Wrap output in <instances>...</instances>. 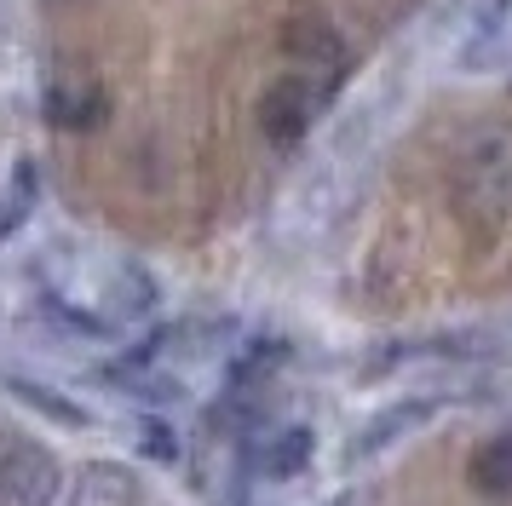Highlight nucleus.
<instances>
[{"label": "nucleus", "instance_id": "obj_1", "mask_svg": "<svg viewBox=\"0 0 512 506\" xmlns=\"http://www.w3.org/2000/svg\"><path fill=\"white\" fill-rule=\"evenodd\" d=\"M323 104H328L323 75H282V81H271L265 98H259V133L288 150V144H300V138L311 133V121L323 115Z\"/></svg>", "mask_w": 512, "mask_h": 506}, {"label": "nucleus", "instance_id": "obj_2", "mask_svg": "<svg viewBox=\"0 0 512 506\" xmlns=\"http://www.w3.org/2000/svg\"><path fill=\"white\" fill-rule=\"evenodd\" d=\"M64 495V466L41 443H6L0 449V506H52Z\"/></svg>", "mask_w": 512, "mask_h": 506}, {"label": "nucleus", "instance_id": "obj_3", "mask_svg": "<svg viewBox=\"0 0 512 506\" xmlns=\"http://www.w3.org/2000/svg\"><path fill=\"white\" fill-rule=\"evenodd\" d=\"M443 403H449V397H403V403H392V409H380L369 426H363V432L346 443V460H351V466H363V460L386 455L397 437H409L415 426H426V420H432Z\"/></svg>", "mask_w": 512, "mask_h": 506}, {"label": "nucleus", "instance_id": "obj_4", "mask_svg": "<svg viewBox=\"0 0 512 506\" xmlns=\"http://www.w3.org/2000/svg\"><path fill=\"white\" fill-rule=\"evenodd\" d=\"M41 110H47V121L58 133H93L98 121L110 115V98H104V87L93 75H58V81H47Z\"/></svg>", "mask_w": 512, "mask_h": 506}, {"label": "nucleus", "instance_id": "obj_5", "mask_svg": "<svg viewBox=\"0 0 512 506\" xmlns=\"http://www.w3.org/2000/svg\"><path fill=\"white\" fill-rule=\"evenodd\" d=\"M144 483L127 460H93L70 489V506H139Z\"/></svg>", "mask_w": 512, "mask_h": 506}, {"label": "nucleus", "instance_id": "obj_6", "mask_svg": "<svg viewBox=\"0 0 512 506\" xmlns=\"http://www.w3.org/2000/svg\"><path fill=\"white\" fill-rule=\"evenodd\" d=\"M254 466L265 478H294L311 466V426H277L254 443Z\"/></svg>", "mask_w": 512, "mask_h": 506}, {"label": "nucleus", "instance_id": "obj_7", "mask_svg": "<svg viewBox=\"0 0 512 506\" xmlns=\"http://www.w3.org/2000/svg\"><path fill=\"white\" fill-rule=\"evenodd\" d=\"M288 52H300V58H311V64H328L340 69L346 64V46H340V35H334V23L323 18V12H294L288 18Z\"/></svg>", "mask_w": 512, "mask_h": 506}, {"label": "nucleus", "instance_id": "obj_8", "mask_svg": "<svg viewBox=\"0 0 512 506\" xmlns=\"http://www.w3.org/2000/svg\"><path fill=\"white\" fill-rule=\"evenodd\" d=\"M35 196H41V167L35 161H18V173L6 184V202H0V236H12L35 213Z\"/></svg>", "mask_w": 512, "mask_h": 506}, {"label": "nucleus", "instance_id": "obj_9", "mask_svg": "<svg viewBox=\"0 0 512 506\" xmlns=\"http://www.w3.org/2000/svg\"><path fill=\"white\" fill-rule=\"evenodd\" d=\"M12 391H18V397H24L29 409L52 414V420H58V426H87V420H93V414L81 409V403H70V397H58V391H52V386H29V380H12Z\"/></svg>", "mask_w": 512, "mask_h": 506}, {"label": "nucleus", "instance_id": "obj_10", "mask_svg": "<svg viewBox=\"0 0 512 506\" xmlns=\"http://www.w3.org/2000/svg\"><path fill=\"white\" fill-rule=\"evenodd\" d=\"M144 449H150L156 460H173V455H179V437L167 432L162 420H150V426H144Z\"/></svg>", "mask_w": 512, "mask_h": 506}]
</instances>
